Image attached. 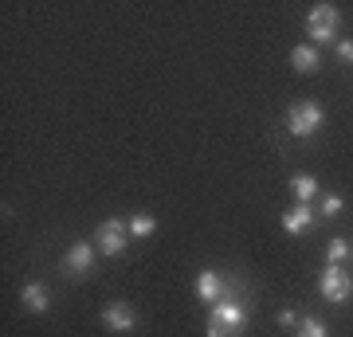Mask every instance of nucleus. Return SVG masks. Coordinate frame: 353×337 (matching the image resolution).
Listing matches in <instances>:
<instances>
[{
    "instance_id": "nucleus-1",
    "label": "nucleus",
    "mask_w": 353,
    "mask_h": 337,
    "mask_svg": "<svg viewBox=\"0 0 353 337\" xmlns=\"http://www.w3.org/2000/svg\"><path fill=\"white\" fill-rule=\"evenodd\" d=\"M243 325H248V310H243L236 298H220L208 314V337H240Z\"/></svg>"
},
{
    "instance_id": "nucleus-2",
    "label": "nucleus",
    "mask_w": 353,
    "mask_h": 337,
    "mask_svg": "<svg viewBox=\"0 0 353 337\" xmlns=\"http://www.w3.org/2000/svg\"><path fill=\"white\" fill-rule=\"evenodd\" d=\"M322 122H326V114H322L318 102H294V106L287 110L290 138H314L318 130H322Z\"/></svg>"
},
{
    "instance_id": "nucleus-3",
    "label": "nucleus",
    "mask_w": 353,
    "mask_h": 337,
    "mask_svg": "<svg viewBox=\"0 0 353 337\" xmlns=\"http://www.w3.org/2000/svg\"><path fill=\"white\" fill-rule=\"evenodd\" d=\"M338 8L334 4H314L310 8V16H306V36H310V43H330V39L338 36Z\"/></svg>"
},
{
    "instance_id": "nucleus-4",
    "label": "nucleus",
    "mask_w": 353,
    "mask_h": 337,
    "mask_svg": "<svg viewBox=\"0 0 353 337\" xmlns=\"http://www.w3.org/2000/svg\"><path fill=\"white\" fill-rule=\"evenodd\" d=\"M318 290H322L326 302H345L353 294V275H345L341 267L326 263V271H322V278H318Z\"/></svg>"
},
{
    "instance_id": "nucleus-5",
    "label": "nucleus",
    "mask_w": 353,
    "mask_h": 337,
    "mask_svg": "<svg viewBox=\"0 0 353 337\" xmlns=\"http://www.w3.org/2000/svg\"><path fill=\"white\" fill-rule=\"evenodd\" d=\"M94 239H99L102 255H122V251H126V239H130V227L122 224V220H106V224H99Z\"/></svg>"
},
{
    "instance_id": "nucleus-6",
    "label": "nucleus",
    "mask_w": 353,
    "mask_h": 337,
    "mask_svg": "<svg viewBox=\"0 0 353 337\" xmlns=\"http://www.w3.org/2000/svg\"><path fill=\"white\" fill-rule=\"evenodd\" d=\"M102 325L114 329V334H130V329L138 325V314H134V306H126V302H110V306H102Z\"/></svg>"
},
{
    "instance_id": "nucleus-7",
    "label": "nucleus",
    "mask_w": 353,
    "mask_h": 337,
    "mask_svg": "<svg viewBox=\"0 0 353 337\" xmlns=\"http://www.w3.org/2000/svg\"><path fill=\"white\" fill-rule=\"evenodd\" d=\"M63 267L71 275H87L94 267V243H71V251L63 255Z\"/></svg>"
},
{
    "instance_id": "nucleus-8",
    "label": "nucleus",
    "mask_w": 353,
    "mask_h": 337,
    "mask_svg": "<svg viewBox=\"0 0 353 337\" xmlns=\"http://www.w3.org/2000/svg\"><path fill=\"white\" fill-rule=\"evenodd\" d=\"M196 294H201V302H220L224 298V278L216 275V271H201L196 275Z\"/></svg>"
},
{
    "instance_id": "nucleus-9",
    "label": "nucleus",
    "mask_w": 353,
    "mask_h": 337,
    "mask_svg": "<svg viewBox=\"0 0 353 337\" xmlns=\"http://www.w3.org/2000/svg\"><path fill=\"white\" fill-rule=\"evenodd\" d=\"M20 302H24V310L32 314H43L51 306V290L43 287V283H28L24 290H20Z\"/></svg>"
},
{
    "instance_id": "nucleus-10",
    "label": "nucleus",
    "mask_w": 353,
    "mask_h": 337,
    "mask_svg": "<svg viewBox=\"0 0 353 337\" xmlns=\"http://www.w3.org/2000/svg\"><path fill=\"white\" fill-rule=\"evenodd\" d=\"M318 63H322V55H318L314 43H299V48L290 51V67H294V71H303V75L318 71Z\"/></svg>"
},
{
    "instance_id": "nucleus-11",
    "label": "nucleus",
    "mask_w": 353,
    "mask_h": 337,
    "mask_svg": "<svg viewBox=\"0 0 353 337\" xmlns=\"http://www.w3.org/2000/svg\"><path fill=\"white\" fill-rule=\"evenodd\" d=\"M310 224H314V212H310L306 204H299V208H290V212L283 216V232H290V236H303Z\"/></svg>"
},
{
    "instance_id": "nucleus-12",
    "label": "nucleus",
    "mask_w": 353,
    "mask_h": 337,
    "mask_svg": "<svg viewBox=\"0 0 353 337\" xmlns=\"http://www.w3.org/2000/svg\"><path fill=\"white\" fill-rule=\"evenodd\" d=\"M290 188H294L299 204H310V200L318 196V181L310 173H294V176H290Z\"/></svg>"
},
{
    "instance_id": "nucleus-13",
    "label": "nucleus",
    "mask_w": 353,
    "mask_h": 337,
    "mask_svg": "<svg viewBox=\"0 0 353 337\" xmlns=\"http://www.w3.org/2000/svg\"><path fill=\"white\" fill-rule=\"evenodd\" d=\"M126 227H130V236H134V239H145V236L157 232V220L145 216V212H138V216H130V220H126Z\"/></svg>"
},
{
    "instance_id": "nucleus-14",
    "label": "nucleus",
    "mask_w": 353,
    "mask_h": 337,
    "mask_svg": "<svg viewBox=\"0 0 353 337\" xmlns=\"http://www.w3.org/2000/svg\"><path fill=\"white\" fill-rule=\"evenodd\" d=\"M299 337H330V329L318 322V318H303V322H299Z\"/></svg>"
},
{
    "instance_id": "nucleus-15",
    "label": "nucleus",
    "mask_w": 353,
    "mask_h": 337,
    "mask_svg": "<svg viewBox=\"0 0 353 337\" xmlns=\"http://www.w3.org/2000/svg\"><path fill=\"white\" fill-rule=\"evenodd\" d=\"M350 255V243L345 239H330V247H326V263H334V267H341V259Z\"/></svg>"
},
{
    "instance_id": "nucleus-16",
    "label": "nucleus",
    "mask_w": 353,
    "mask_h": 337,
    "mask_svg": "<svg viewBox=\"0 0 353 337\" xmlns=\"http://www.w3.org/2000/svg\"><path fill=\"white\" fill-rule=\"evenodd\" d=\"M338 212H341V196H326V200H322V216H326V220H334Z\"/></svg>"
},
{
    "instance_id": "nucleus-17",
    "label": "nucleus",
    "mask_w": 353,
    "mask_h": 337,
    "mask_svg": "<svg viewBox=\"0 0 353 337\" xmlns=\"http://www.w3.org/2000/svg\"><path fill=\"white\" fill-rule=\"evenodd\" d=\"M338 59L341 63H353V39H341V43H338Z\"/></svg>"
},
{
    "instance_id": "nucleus-18",
    "label": "nucleus",
    "mask_w": 353,
    "mask_h": 337,
    "mask_svg": "<svg viewBox=\"0 0 353 337\" xmlns=\"http://www.w3.org/2000/svg\"><path fill=\"white\" fill-rule=\"evenodd\" d=\"M294 322H299V318H294V310H283V314H279V325H294Z\"/></svg>"
}]
</instances>
